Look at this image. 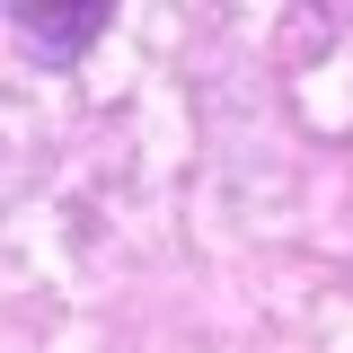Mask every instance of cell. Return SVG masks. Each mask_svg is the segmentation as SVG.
Returning a JSON list of instances; mask_svg holds the SVG:
<instances>
[{"instance_id":"6da1fadb","label":"cell","mask_w":353,"mask_h":353,"mask_svg":"<svg viewBox=\"0 0 353 353\" xmlns=\"http://www.w3.org/2000/svg\"><path fill=\"white\" fill-rule=\"evenodd\" d=\"M115 27V9L106 0H80V9H44V0H9V53L18 62H36V71H62V62H80L88 44Z\"/></svg>"}]
</instances>
